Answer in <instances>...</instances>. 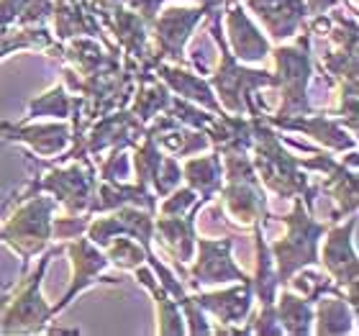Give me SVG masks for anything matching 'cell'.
Here are the masks:
<instances>
[{
  "label": "cell",
  "instance_id": "obj_34",
  "mask_svg": "<svg viewBox=\"0 0 359 336\" xmlns=\"http://www.w3.org/2000/svg\"><path fill=\"white\" fill-rule=\"evenodd\" d=\"M221 3H224V6H226V3H233V0H221Z\"/></svg>",
  "mask_w": 359,
  "mask_h": 336
},
{
  "label": "cell",
  "instance_id": "obj_32",
  "mask_svg": "<svg viewBox=\"0 0 359 336\" xmlns=\"http://www.w3.org/2000/svg\"><path fill=\"white\" fill-rule=\"evenodd\" d=\"M337 3H341V0H306V8L311 15H321L326 13L329 8H334Z\"/></svg>",
  "mask_w": 359,
  "mask_h": 336
},
{
  "label": "cell",
  "instance_id": "obj_12",
  "mask_svg": "<svg viewBox=\"0 0 359 336\" xmlns=\"http://www.w3.org/2000/svg\"><path fill=\"white\" fill-rule=\"evenodd\" d=\"M224 11H226L224 23H226V31H229V39H226L229 52L239 62H244V65L262 62L264 57L272 52L269 39L262 36V29L255 26V21L249 18L244 6L236 3V0H233V3H226Z\"/></svg>",
  "mask_w": 359,
  "mask_h": 336
},
{
  "label": "cell",
  "instance_id": "obj_24",
  "mask_svg": "<svg viewBox=\"0 0 359 336\" xmlns=\"http://www.w3.org/2000/svg\"><path fill=\"white\" fill-rule=\"evenodd\" d=\"M255 244H257V275L252 277V290H255V295L264 306V303H275L280 280H277V267H275V260H272V252H269L267 239H264L262 224L255 226Z\"/></svg>",
  "mask_w": 359,
  "mask_h": 336
},
{
  "label": "cell",
  "instance_id": "obj_10",
  "mask_svg": "<svg viewBox=\"0 0 359 336\" xmlns=\"http://www.w3.org/2000/svg\"><path fill=\"white\" fill-rule=\"evenodd\" d=\"M67 254L69 260H72V283H69L67 293L62 295V300L57 303V306H52V314L54 318L65 311V308L72 303V300L80 295V293H85L88 288H93V285L103 283V285H116L121 283L118 277H103V272L108 269V257H105V252L97 244H93V241L88 239V236H75V239H69L67 247Z\"/></svg>",
  "mask_w": 359,
  "mask_h": 336
},
{
  "label": "cell",
  "instance_id": "obj_11",
  "mask_svg": "<svg viewBox=\"0 0 359 336\" xmlns=\"http://www.w3.org/2000/svg\"><path fill=\"white\" fill-rule=\"evenodd\" d=\"M354 229H357V213H349L346 224L331 221L326 229L323 254H318L321 264L329 277L344 290L346 285L357 283V249H354Z\"/></svg>",
  "mask_w": 359,
  "mask_h": 336
},
{
  "label": "cell",
  "instance_id": "obj_26",
  "mask_svg": "<svg viewBox=\"0 0 359 336\" xmlns=\"http://www.w3.org/2000/svg\"><path fill=\"white\" fill-rule=\"evenodd\" d=\"M72 103L75 98L69 95L65 85H54L52 90H46L44 95H39L36 100L29 103V111L23 116V121H34L41 116H52V119H69L72 113Z\"/></svg>",
  "mask_w": 359,
  "mask_h": 336
},
{
  "label": "cell",
  "instance_id": "obj_15",
  "mask_svg": "<svg viewBox=\"0 0 359 336\" xmlns=\"http://www.w3.org/2000/svg\"><path fill=\"white\" fill-rule=\"evenodd\" d=\"M205 208V201H198L182 216H154V236L165 254L175 264H185L195 257V218Z\"/></svg>",
  "mask_w": 359,
  "mask_h": 336
},
{
  "label": "cell",
  "instance_id": "obj_5",
  "mask_svg": "<svg viewBox=\"0 0 359 336\" xmlns=\"http://www.w3.org/2000/svg\"><path fill=\"white\" fill-rule=\"evenodd\" d=\"M311 34L306 29L300 31V39L295 44L277 46L272 49L275 57V88H280L283 93V103L280 111L275 113L277 119L285 116H300V113H311V98H308V85L313 77V57H311Z\"/></svg>",
  "mask_w": 359,
  "mask_h": 336
},
{
  "label": "cell",
  "instance_id": "obj_14",
  "mask_svg": "<svg viewBox=\"0 0 359 336\" xmlns=\"http://www.w3.org/2000/svg\"><path fill=\"white\" fill-rule=\"evenodd\" d=\"M0 134L8 142L26 144L36 157H60L72 144V128L67 123H0Z\"/></svg>",
  "mask_w": 359,
  "mask_h": 336
},
{
  "label": "cell",
  "instance_id": "obj_4",
  "mask_svg": "<svg viewBox=\"0 0 359 336\" xmlns=\"http://www.w3.org/2000/svg\"><path fill=\"white\" fill-rule=\"evenodd\" d=\"M18 201H21V206L8 216V221L0 229V241H6L8 247L21 257L23 272H26L29 262L52 239L57 201L44 193L18 195Z\"/></svg>",
  "mask_w": 359,
  "mask_h": 336
},
{
  "label": "cell",
  "instance_id": "obj_27",
  "mask_svg": "<svg viewBox=\"0 0 359 336\" xmlns=\"http://www.w3.org/2000/svg\"><path fill=\"white\" fill-rule=\"evenodd\" d=\"M103 252L111 264H116L118 269H126V272H134L139 264L147 262V249H144L136 239L126 236V234L113 236V239L103 247Z\"/></svg>",
  "mask_w": 359,
  "mask_h": 336
},
{
  "label": "cell",
  "instance_id": "obj_31",
  "mask_svg": "<svg viewBox=\"0 0 359 336\" xmlns=\"http://www.w3.org/2000/svg\"><path fill=\"white\" fill-rule=\"evenodd\" d=\"M244 334H264V336H280L285 334L283 331V323L277 318V311H275V303H264L262 311L247 323V326H241Z\"/></svg>",
  "mask_w": 359,
  "mask_h": 336
},
{
  "label": "cell",
  "instance_id": "obj_9",
  "mask_svg": "<svg viewBox=\"0 0 359 336\" xmlns=\"http://www.w3.org/2000/svg\"><path fill=\"white\" fill-rule=\"evenodd\" d=\"M233 239H203L195 236L198 260L187 269L190 290H201L203 285H226V283H247L252 277L231 260Z\"/></svg>",
  "mask_w": 359,
  "mask_h": 336
},
{
  "label": "cell",
  "instance_id": "obj_19",
  "mask_svg": "<svg viewBox=\"0 0 359 336\" xmlns=\"http://www.w3.org/2000/svg\"><path fill=\"white\" fill-rule=\"evenodd\" d=\"M136 280L151 293L154 298V306H157V334L172 336V334H185V318H182V311H180V303L170 295L165 285L159 283L157 275L151 272V267H147V262L139 264L134 269Z\"/></svg>",
  "mask_w": 359,
  "mask_h": 336
},
{
  "label": "cell",
  "instance_id": "obj_16",
  "mask_svg": "<svg viewBox=\"0 0 359 336\" xmlns=\"http://www.w3.org/2000/svg\"><path fill=\"white\" fill-rule=\"evenodd\" d=\"M247 8L275 41L300 34L308 18L306 0H247Z\"/></svg>",
  "mask_w": 359,
  "mask_h": 336
},
{
  "label": "cell",
  "instance_id": "obj_29",
  "mask_svg": "<svg viewBox=\"0 0 359 336\" xmlns=\"http://www.w3.org/2000/svg\"><path fill=\"white\" fill-rule=\"evenodd\" d=\"M131 177V157L126 149H111V154L100 159V180L108 182H126Z\"/></svg>",
  "mask_w": 359,
  "mask_h": 336
},
{
  "label": "cell",
  "instance_id": "obj_7",
  "mask_svg": "<svg viewBox=\"0 0 359 336\" xmlns=\"http://www.w3.org/2000/svg\"><path fill=\"white\" fill-rule=\"evenodd\" d=\"M97 187V167L93 159H69L60 162L46 172L44 177H34L31 185L18 195L31 193H49L57 201V206L67 210V213H90V203L95 198Z\"/></svg>",
  "mask_w": 359,
  "mask_h": 336
},
{
  "label": "cell",
  "instance_id": "obj_6",
  "mask_svg": "<svg viewBox=\"0 0 359 336\" xmlns=\"http://www.w3.org/2000/svg\"><path fill=\"white\" fill-rule=\"evenodd\" d=\"M60 247L46 252L39 260L36 272H31L29 280H23L15 293L3 295V314H0V334H41L52 323V306L41 295V280Z\"/></svg>",
  "mask_w": 359,
  "mask_h": 336
},
{
  "label": "cell",
  "instance_id": "obj_33",
  "mask_svg": "<svg viewBox=\"0 0 359 336\" xmlns=\"http://www.w3.org/2000/svg\"><path fill=\"white\" fill-rule=\"evenodd\" d=\"M13 198H15V193L11 195V198H6V201L0 203V216H3V213H6V210H8V206H11V201H13Z\"/></svg>",
  "mask_w": 359,
  "mask_h": 336
},
{
  "label": "cell",
  "instance_id": "obj_22",
  "mask_svg": "<svg viewBox=\"0 0 359 336\" xmlns=\"http://www.w3.org/2000/svg\"><path fill=\"white\" fill-rule=\"evenodd\" d=\"M182 177L187 180V185L193 187L195 193H201L205 203H210L221 193L224 185V165H221V154L210 152L205 157H193L182 165Z\"/></svg>",
  "mask_w": 359,
  "mask_h": 336
},
{
  "label": "cell",
  "instance_id": "obj_28",
  "mask_svg": "<svg viewBox=\"0 0 359 336\" xmlns=\"http://www.w3.org/2000/svg\"><path fill=\"white\" fill-rule=\"evenodd\" d=\"M198 201H201V198H198V193H195L193 187L177 185L172 193L165 195V201H162V206H157V213H154V216H182V213H187Z\"/></svg>",
  "mask_w": 359,
  "mask_h": 336
},
{
  "label": "cell",
  "instance_id": "obj_13",
  "mask_svg": "<svg viewBox=\"0 0 359 336\" xmlns=\"http://www.w3.org/2000/svg\"><path fill=\"white\" fill-rule=\"evenodd\" d=\"M269 126H277L283 131H303L306 136L316 139V142L326 147L331 152H346V149H357V139L354 134H346V128L341 126L339 119H331V116H323V113H300V116H285V119H277V116H262Z\"/></svg>",
  "mask_w": 359,
  "mask_h": 336
},
{
  "label": "cell",
  "instance_id": "obj_23",
  "mask_svg": "<svg viewBox=\"0 0 359 336\" xmlns=\"http://www.w3.org/2000/svg\"><path fill=\"white\" fill-rule=\"evenodd\" d=\"M275 300L277 318L283 323L285 334H313V303L311 300L295 290H283Z\"/></svg>",
  "mask_w": 359,
  "mask_h": 336
},
{
  "label": "cell",
  "instance_id": "obj_18",
  "mask_svg": "<svg viewBox=\"0 0 359 336\" xmlns=\"http://www.w3.org/2000/svg\"><path fill=\"white\" fill-rule=\"evenodd\" d=\"M198 300V306L210 314L213 318H218L221 323H241L249 316L252 300H255V290H252V280L239 283L233 288L216 293H195L193 295Z\"/></svg>",
  "mask_w": 359,
  "mask_h": 336
},
{
  "label": "cell",
  "instance_id": "obj_21",
  "mask_svg": "<svg viewBox=\"0 0 359 336\" xmlns=\"http://www.w3.org/2000/svg\"><path fill=\"white\" fill-rule=\"evenodd\" d=\"M323 177H326V182L321 185V190L329 193L339 206V210L334 213L331 221H339L341 216L354 213V210H357V152L352 149L346 165L339 162V165L331 172H326Z\"/></svg>",
  "mask_w": 359,
  "mask_h": 336
},
{
  "label": "cell",
  "instance_id": "obj_35",
  "mask_svg": "<svg viewBox=\"0 0 359 336\" xmlns=\"http://www.w3.org/2000/svg\"><path fill=\"white\" fill-rule=\"evenodd\" d=\"M162 3H167V0H162ZM201 3H203V0H201Z\"/></svg>",
  "mask_w": 359,
  "mask_h": 336
},
{
  "label": "cell",
  "instance_id": "obj_2",
  "mask_svg": "<svg viewBox=\"0 0 359 336\" xmlns=\"http://www.w3.org/2000/svg\"><path fill=\"white\" fill-rule=\"evenodd\" d=\"M252 165L259 182L267 185L280 198H298L311 185L306 170L300 167V159L283 147V139L269 128V123L259 116H252Z\"/></svg>",
  "mask_w": 359,
  "mask_h": 336
},
{
  "label": "cell",
  "instance_id": "obj_20",
  "mask_svg": "<svg viewBox=\"0 0 359 336\" xmlns=\"http://www.w3.org/2000/svg\"><path fill=\"white\" fill-rule=\"evenodd\" d=\"M318 306L313 308V331L316 334H354L357 326V311H354L341 293H326L316 300Z\"/></svg>",
  "mask_w": 359,
  "mask_h": 336
},
{
  "label": "cell",
  "instance_id": "obj_1",
  "mask_svg": "<svg viewBox=\"0 0 359 336\" xmlns=\"http://www.w3.org/2000/svg\"><path fill=\"white\" fill-rule=\"evenodd\" d=\"M208 31L210 36L216 39L218 49H221V62H218V69L208 77L210 88L216 90L218 103L221 108H226L229 113H236V116H259L255 105V90L257 88H275V75L267 72V69H252L247 67L244 62H239L229 52V44H226V34L221 29V21H224V3H218L208 11Z\"/></svg>",
  "mask_w": 359,
  "mask_h": 336
},
{
  "label": "cell",
  "instance_id": "obj_30",
  "mask_svg": "<svg viewBox=\"0 0 359 336\" xmlns=\"http://www.w3.org/2000/svg\"><path fill=\"white\" fill-rule=\"evenodd\" d=\"M180 180H182V167H180L177 159L170 154V157L162 159V165H159L157 175H154L151 187H154V193H157L159 198H165L167 193H172L175 187L180 185Z\"/></svg>",
  "mask_w": 359,
  "mask_h": 336
},
{
  "label": "cell",
  "instance_id": "obj_17",
  "mask_svg": "<svg viewBox=\"0 0 359 336\" xmlns=\"http://www.w3.org/2000/svg\"><path fill=\"white\" fill-rule=\"evenodd\" d=\"M151 72L157 75V80L167 85V88L172 90L177 98H185L190 103H198L201 108H208L210 113H224L221 103H218V98L213 95V88L205 77H201L198 72H190L187 67L182 65H167L165 60H159Z\"/></svg>",
  "mask_w": 359,
  "mask_h": 336
},
{
  "label": "cell",
  "instance_id": "obj_25",
  "mask_svg": "<svg viewBox=\"0 0 359 336\" xmlns=\"http://www.w3.org/2000/svg\"><path fill=\"white\" fill-rule=\"evenodd\" d=\"M170 88H167L162 80L154 77H147V80H139V90L134 93V105H131V113L142 121L144 126L149 123L154 116L165 113L167 103H170Z\"/></svg>",
  "mask_w": 359,
  "mask_h": 336
},
{
  "label": "cell",
  "instance_id": "obj_3",
  "mask_svg": "<svg viewBox=\"0 0 359 336\" xmlns=\"http://www.w3.org/2000/svg\"><path fill=\"white\" fill-rule=\"evenodd\" d=\"M292 201H295L292 203V210L283 218V224L287 226V234H285L283 239L269 244L280 285H287V280L303 267H321L318 244H321L326 229L331 226V221L329 224L316 221L313 210L303 203L300 195L292 198Z\"/></svg>",
  "mask_w": 359,
  "mask_h": 336
},
{
  "label": "cell",
  "instance_id": "obj_8",
  "mask_svg": "<svg viewBox=\"0 0 359 336\" xmlns=\"http://www.w3.org/2000/svg\"><path fill=\"white\" fill-rule=\"evenodd\" d=\"M221 0H203L198 8H177L170 6L159 15H154V21L149 23L154 29V41H157V60H170L175 65H185V44L187 39L193 36L195 26L208 15L213 6H218Z\"/></svg>",
  "mask_w": 359,
  "mask_h": 336
}]
</instances>
